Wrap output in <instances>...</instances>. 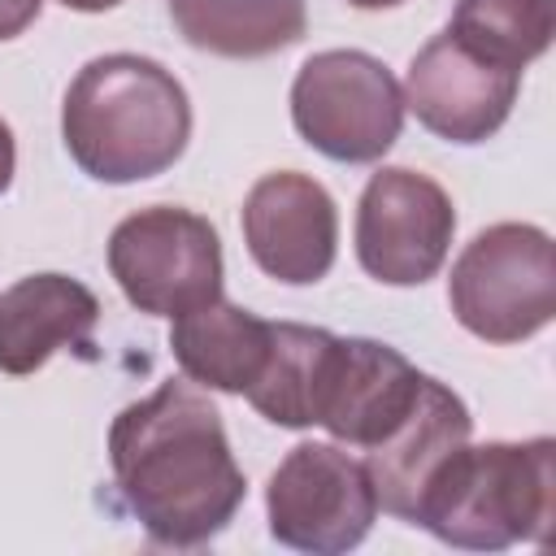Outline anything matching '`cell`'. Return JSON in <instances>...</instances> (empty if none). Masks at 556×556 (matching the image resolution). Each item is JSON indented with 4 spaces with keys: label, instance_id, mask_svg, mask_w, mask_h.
Here are the masks:
<instances>
[{
    "label": "cell",
    "instance_id": "cell-1",
    "mask_svg": "<svg viewBox=\"0 0 556 556\" xmlns=\"http://www.w3.org/2000/svg\"><path fill=\"white\" fill-rule=\"evenodd\" d=\"M109 469L126 513L161 547L217 539L248 495L222 413L191 378H169L113 417Z\"/></svg>",
    "mask_w": 556,
    "mask_h": 556
},
{
    "label": "cell",
    "instance_id": "cell-2",
    "mask_svg": "<svg viewBox=\"0 0 556 556\" xmlns=\"http://www.w3.org/2000/svg\"><path fill=\"white\" fill-rule=\"evenodd\" d=\"M61 139L87 178L143 182L187 152L191 100L161 61L109 52L74 74L61 104Z\"/></svg>",
    "mask_w": 556,
    "mask_h": 556
},
{
    "label": "cell",
    "instance_id": "cell-3",
    "mask_svg": "<svg viewBox=\"0 0 556 556\" xmlns=\"http://www.w3.org/2000/svg\"><path fill=\"white\" fill-rule=\"evenodd\" d=\"M556 517V439L465 443L426 491L413 526L465 552L547 543Z\"/></svg>",
    "mask_w": 556,
    "mask_h": 556
},
{
    "label": "cell",
    "instance_id": "cell-4",
    "mask_svg": "<svg viewBox=\"0 0 556 556\" xmlns=\"http://www.w3.org/2000/svg\"><path fill=\"white\" fill-rule=\"evenodd\" d=\"M447 304L456 321L486 343H521L556 317L552 235L530 222L478 230L452 261Z\"/></svg>",
    "mask_w": 556,
    "mask_h": 556
},
{
    "label": "cell",
    "instance_id": "cell-5",
    "mask_svg": "<svg viewBox=\"0 0 556 556\" xmlns=\"http://www.w3.org/2000/svg\"><path fill=\"white\" fill-rule=\"evenodd\" d=\"M291 122L313 152L339 165H369L382 161L404 130V91L378 56L326 48L295 70Z\"/></svg>",
    "mask_w": 556,
    "mask_h": 556
},
{
    "label": "cell",
    "instance_id": "cell-6",
    "mask_svg": "<svg viewBox=\"0 0 556 556\" xmlns=\"http://www.w3.org/2000/svg\"><path fill=\"white\" fill-rule=\"evenodd\" d=\"M109 274L139 313L182 317L222 295V239L208 217L152 204L113 226Z\"/></svg>",
    "mask_w": 556,
    "mask_h": 556
},
{
    "label": "cell",
    "instance_id": "cell-7",
    "mask_svg": "<svg viewBox=\"0 0 556 556\" xmlns=\"http://www.w3.org/2000/svg\"><path fill=\"white\" fill-rule=\"evenodd\" d=\"M265 513H269V534L282 547L339 556L369 534L378 517V495L365 460L348 456L339 443L308 439L295 443L269 473Z\"/></svg>",
    "mask_w": 556,
    "mask_h": 556
},
{
    "label": "cell",
    "instance_id": "cell-8",
    "mask_svg": "<svg viewBox=\"0 0 556 556\" xmlns=\"http://www.w3.org/2000/svg\"><path fill=\"white\" fill-rule=\"evenodd\" d=\"M456 235L452 195L421 169L382 165L356 200V261L387 287H421L447 261Z\"/></svg>",
    "mask_w": 556,
    "mask_h": 556
},
{
    "label": "cell",
    "instance_id": "cell-9",
    "mask_svg": "<svg viewBox=\"0 0 556 556\" xmlns=\"http://www.w3.org/2000/svg\"><path fill=\"white\" fill-rule=\"evenodd\" d=\"M517 87L521 74L491 65L452 30H439L408 61V78L400 91L404 113H413L430 135L447 143H482L508 122Z\"/></svg>",
    "mask_w": 556,
    "mask_h": 556
},
{
    "label": "cell",
    "instance_id": "cell-10",
    "mask_svg": "<svg viewBox=\"0 0 556 556\" xmlns=\"http://www.w3.org/2000/svg\"><path fill=\"white\" fill-rule=\"evenodd\" d=\"M243 243L265 278L287 287L321 282L339 252V208L317 178L274 169L243 200Z\"/></svg>",
    "mask_w": 556,
    "mask_h": 556
},
{
    "label": "cell",
    "instance_id": "cell-11",
    "mask_svg": "<svg viewBox=\"0 0 556 556\" xmlns=\"http://www.w3.org/2000/svg\"><path fill=\"white\" fill-rule=\"evenodd\" d=\"M421 369L391 343L365 334H334L326 382L317 395V426L348 447L382 443L413 408Z\"/></svg>",
    "mask_w": 556,
    "mask_h": 556
},
{
    "label": "cell",
    "instance_id": "cell-12",
    "mask_svg": "<svg viewBox=\"0 0 556 556\" xmlns=\"http://www.w3.org/2000/svg\"><path fill=\"white\" fill-rule=\"evenodd\" d=\"M469 430H473V417H469L465 400L447 382L421 374L413 408L400 417V426L382 443H374L365 452V469H369L378 508L413 526L426 491L439 482V473L452 465V456L469 443Z\"/></svg>",
    "mask_w": 556,
    "mask_h": 556
},
{
    "label": "cell",
    "instance_id": "cell-13",
    "mask_svg": "<svg viewBox=\"0 0 556 556\" xmlns=\"http://www.w3.org/2000/svg\"><path fill=\"white\" fill-rule=\"evenodd\" d=\"M100 300L70 274H26L0 291V369L26 378L61 348H91Z\"/></svg>",
    "mask_w": 556,
    "mask_h": 556
},
{
    "label": "cell",
    "instance_id": "cell-14",
    "mask_svg": "<svg viewBox=\"0 0 556 556\" xmlns=\"http://www.w3.org/2000/svg\"><path fill=\"white\" fill-rule=\"evenodd\" d=\"M269 339H274V321L222 295L213 304L174 317L169 326V352L178 369L195 387L226 395H248V387L261 378L269 361Z\"/></svg>",
    "mask_w": 556,
    "mask_h": 556
},
{
    "label": "cell",
    "instance_id": "cell-15",
    "mask_svg": "<svg viewBox=\"0 0 556 556\" xmlns=\"http://www.w3.org/2000/svg\"><path fill=\"white\" fill-rule=\"evenodd\" d=\"M178 35L213 56L256 61L304 39V0H169Z\"/></svg>",
    "mask_w": 556,
    "mask_h": 556
},
{
    "label": "cell",
    "instance_id": "cell-16",
    "mask_svg": "<svg viewBox=\"0 0 556 556\" xmlns=\"http://www.w3.org/2000/svg\"><path fill=\"white\" fill-rule=\"evenodd\" d=\"M334 334L321 326H300V321H274L269 339V361L261 378L248 387V404L287 430L317 426V395L326 382Z\"/></svg>",
    "mask_w": 556,
    "mask_h": 556
},
{
    "label": "cell",
    "instance_id": "cell-17",
    "mask_svg": "<svg viewBox=\"0 0 556 556\" xmlns=\"http://www.w3.org/2000/svg\"><path fill=\"white\" fill-rule=\"evenodd\" d=\"M447 30L491 65L521 74L552 48L556 0H456Z\"/></svg>",
    "mask_w": 556,
    "mask_h": 556
},
{
    "label": "cell",
    "instance_id": "cell-18",
    "mask_svg": "<svg viewBox=\"0 0 556 556\" xmlns=\"http://www.w3.org/2000/svg\"><path fill=\"white\" fill-rule=\"evenodd\" d=\"M39 9H43V0H0V43L22 35L39 17Z\"/></svg>",
    "mask_w": 556,
    "mask_h": 556
},
{
    "label": "cell",
    "instance_id": "cell-19",
    "mask_svg": "<svg viewBox=\"0 0 556 556\" xmlns=\"http://www.w3.org/2000/svg\"><path fill=\"white\" fill-rule=\"evenodd\" d=\"M13 169H17V143H13V130H9V122L0 117V195L9 191V182H13Z\"/></svg>",
    "mask_w": 556,
    "mask_h": 556
},
{
    "label": "cell",
    "instance_id": "cell-20",
    "mask_svg": "<svg viewBox=\"0 0 556 556\" xmlns=\"http://www.w3.org/2000/svg\"><path fill=\"white\" fill-rule=\"evenodd\" d=\"M61 4L74 13H104V9H117L122 0H61Z\"/></svg>",
    "mask_w": 556,
    "mask_h": 556
},
{
    "label": "cell",
    "instance_id": "cell-21",
    "mask_svg": "<svg viewBox=\"0 0 556 556\" xmlns=\"http://www.w3.org/2000/svg\"><path fill=\"white\" fill-rule=\"evenodd\" d=\"M352 9H395V4H404V0H348Z\"/></svg>",
    "mask_w": 556,
    "mask_h": 556
}]
</instances>
